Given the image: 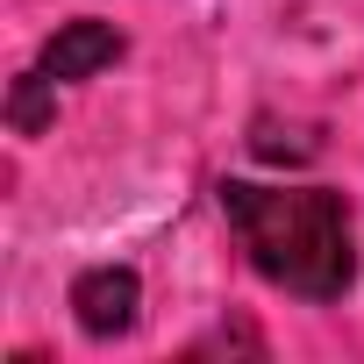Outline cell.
I'll return each mask as SVG.
<instances>
[{
    "instance_id": "4",
    "label": "cell",
    "mask_w": 364,
    "mask_h": 364,
    "mask_svg": "<svg viewBox=\"0 0 364 364\" xmlns=\"http://www.w3.org/2000/svg\"><path fill=\"white\" fill-rule=\"evenodd\" d=\"M50 93H58V79H50V72H22V79H15V93H8V122H15L22 136H43V129L58 122V100H50Z\"/></svg>"
},
{
    "instance_id": "2",
    "label": "cell",
    "mask_w": 364,
    "mask_h": 364,
    "mask_svg": "<svg viewBox=\"0 0 364 364\" xmlns=\"http://www.w3.org/2000/svg\"><path fill=\"white\" fill-rule=\"evenodd\" d=\"M136 307H143V279L129 272V264H93V272H79L72 279V314H79V328L86 336H129L136 328Z\"/></svg>"
},
{
    "instance_id": "1",
    "label": "cell",
    "mask_w": 364,
    "mask_h": 364,
    "mask_svg": "<svg viewBox=\"0 0 364 364\" xmlns=\"http://www.w3.org/2000/svg\"><path fill=\"white\" fill-rule=\"evenodd\" d=\"M222 215L250 264L293 300H343L357 286V222L336 186H250L222 178Z\"/></svg>"
},
{
    "instance_id": "3",
    "label": "cell",
    "mask_w": 364,
    "mask_h": 364,
    "mask_svg": "<svg viewBox=\"0 0 364 364\" xmlns=\"http://www.w3.org/2000/svg\"><path fill=\"white\" fill-rule=\"evenodd\" d=\"M122 50H129V43H122V29H114V22H100V15H79V22H65V29H58L43 50H36V72H50L58 86H79V79L107 72Z\"/></svg>"
}]
</instances>
